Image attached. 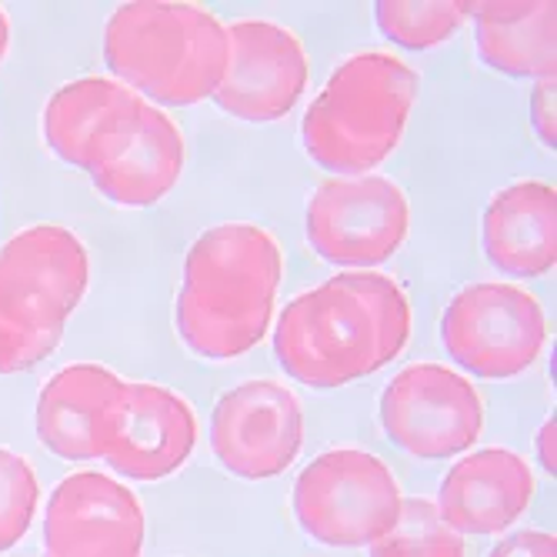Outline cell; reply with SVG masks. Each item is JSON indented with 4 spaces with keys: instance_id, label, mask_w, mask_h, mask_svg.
Wrapping results in <instances>:
<instances>
[{
    "instance_id": "20",
    "label": "cell",
    "mask_w": 557,
    "mask_h": 557,
    "mask_svg": "<svg viewBox=\"0 0 557 557\" xmlns=\"http://www.w3.org/2000/svg\"><path fill=\"white\" fill-rule=\"evenodd\" d=\"M471 17V0H381L374 21L381 34L408 50H431L450 40Z\"/></svg>"
},
{
    "instance_id": "26",
    "label": "cell",
    "mask_w": 557,
    "mask_h": 557,
    "mask_svg": "<svg viewBox=\"0 0 557 557\" xmlns=\"http://www.w3.org/2000/svg\"><path fill=\"white\" fill-rule=\"evenodd\" d=\"M537 458H541V468L547 474L557 471V465H554V418H547L537 431Z\"/></svg>"
},
{
    "instance_id": "17",
    "label": "cell",
    "mask_w": 557,
    "mask_h": 557,
    "mask_svg": "<svg viewBox=\"0 0 557 557\" xmlns=\"http://www.w3.org/2000/svg\"><path fill=\"white\" fill-rule=\"evenodd\" d=\"M487 261L511 277H544L557 264V190L518 181L491 197L481 221Z\"/></svg>"
},
{
    "instance_id": "21",
    "label": "cell",
    "mask_w": 557,
    "mask_h": 557,
    "mask_svg": "<svg viewBox=\"0 0 557 557\" xmlns=\"http://www.w3.org/2000/svg\"><path fill=\"white\" fill-rule=\"evenodd\" d=\"M371 557H465V537L444 524L434 500L404 497L394 528L371 544Z\"/></svg>"
},
{
    "instance_id": "4",
    "label": "cell",
    "mask_w": 557,
    "mask_h": 557,
    "mask_svg": "<svg viewBox=\"0 0 557 557\" xmlns=\"http://www.w3.org/2000/svg\"><path fill=\"white\" fill-rule=\"evenodd\" d=\"M104 64L147 104L190 108L214 97L227 67V27L177 0L121 4L104 27Z\"/></svg>"
},
{
    "instance_id": "5",
    "label": "cell",
    "mask_w": 557,
    "mask_h": 557,
    "mask_svg": "<svg viewBox=\"0 0 557 557\" xmlns=\"http://www.w3.org/2000/svg\"><path fill=\"white\" fill-rule=\"evenodd\" d=\"M400 500L394 471L358 447L318 454L294 481V518L324 547H371L394 528Z\"/></svg>"
},
{
    "instance_id": "7",
    "label": "cell",
    "mask_w": 557,
    "mask_h": 557,
    "mask_svg": "<svg viewBox=\"0 0 557 557\" xmlns=\"http://www.w3.org/2000/svg\"><path fill=\"white\" fill-rule=\"evenodd\" d=\"M411 231L408 194L391 177H327L308 205L314 255L337 268H374L397 255Z\"/></svg>"
},
{
    "instance_id": "18",
    "label": "cell",
    "mask_w": 557,
    "mask_h": 557,
    "mask_svg": "<svg viewBox=\"0 0 557 557\" xmlns=\"http://www.w3.org/2000/svg\"><path fill=\"white\" fill-rule=\"evenodd\" d=\"M124 377L100 364H71L37 397V437L64 461H100V434Z\"/></svg>"
},
{
    "instance_id": "25",
    "label": "cell",
    "mask_w": 557,
    "mask_h": 557,
    "mask_svg": "<svg viewBox=\"0 0 557 557\" xmlns=\"http://www.w3.org/2000/svg\"><path fill=\"white\" fill-rule=\"evenodd\" d=\"M487 557H557V537L547 531H518L497 541Z\"/></svg>"
},
{
    "instance_id": "2",
    "label": "cell",
    "mask_w": 557,
    "mask_h": 557,
    "mask_svg": "<svg viewBox=\"0 0 557 557\" xmlns=\"http://www.w3.org/2000/svg\"><path fill=\"white\" fill-rule=\"evenodd\" d=\"M284 250L258 224H218L200 234L174 300L181 341L205 361H234L255 350L274 318Z\"/></svg>"
},
{
    "instance_id": "15",
    "label": "cell",
    "mask_w": 557,
    "mask_h": 557,
    "mask_svg": "<svg viewBox=\"0 0 557 557\" xmlns=\"http://www.w3.org/2000/svg\"><path fill=\"white\" fill-rule=\"evenodd\" d=\"M187 161V144L171 114L144 104L90 171L94 187L121 208H150L164 200Z\"/></svg>"
},
{
    "instance_id": "14",
    "label": "cell",
    "mask_w": 557,
    "mask_h": 557,
    "mask_svg": "<svg viewBox=\"0 0 557 557\" xmlns=\"http://www.w3.org/2000/svg\"><path fill=\"white\" fill-rule=\"evenodd\" d=\"M534 500V474L521 454L484 447L454 465L437 491V515L461 537L508 531Z\"/></svg>"
},
{
    "instance_id": "6",
    "label": "cell",
    "mask_w": 557,
    "mask_h": 557,
    "mask_svg": "<svg viewBox=\"0 0 557 557\" xmlns=\"http://www.w3.org/2000/svg\"><path fill=\"white\" fill-rule=\"evenodd\" d=\"M547 318L534 294L515 284H471L450 297L441 318L447 358L484 381L524 374L544 350Z\"/></svg>"
},
{
    "instance_id": "23",
    "label": "cell",
    "mask_w": 557,
    "mask_h": 557,
    "mask_svg": "<svg viewBox=\"0 0 557 557\" xmlns=\"http://www.w3.org/2000/svg\"><path fill=\"white\" fill-rule=\"evenodd\" d=\"M64 334L40 331L24 321H14L11 314L0 311V374H21L37 368L44 358L58 350Z\"/></svg>"
},
{
    "instance_id": "9",
    "label": "cell",
    "mask_w": 557,
    "mask_h": 557,
    "mask_svg": "<svg viewBox=\"0 0 557 557\" xmlns=\"http://www.w3.org/2000/svg\"><path fill=\"white\" fill-rule=\"evenodd\" d=\"M90 284L84 240L61 224H34L0 247V311L64 334Z\"/></svg>"
},
{
    "instance_id": "24",
    "label": "cell",
    "mask_w": 557,
    "mask_h": 557,
    "mask_svg": "<svg viewBox=\"0 0 557 557\" xmlns=\"http://www.w3.org/2000/svg\"><path fill=\"white\" fill-rule=\"evenodd\" d=\"M554 94H557V84L554 77H541L534 84V94H531V124L541 137L544 147H557V121H554Z\"/></svg>"
},
{
    "instance_id": "12",
    "label": "cell",
    "mask_w": 557,
    "mask_h": 557,
    "mask_svg": "<svg viewBox=\"0 0 557 557\" xmlns=\"http://www.w3.org/2000/svg\"><path fill=\"white\" fill-rule=\"evenodd\" d=\"M197 444V418L171 387L127 381L100 434V461L127 481H164L187 465Z\"/></svg>"
},
{
    "instance_id": "16",
    "label": "cell",
    "mask_w": 557,
    "mask_h": 557,
    "mask_svg": "<svg viewBox=\"0 0 557 557\" xmlns=\"http://www.w3.org/2000/svg\"><path fill=\"white\" fill-rule=\"evenodd\" d=\"M144 104V97L114 77H77L50 94L44 140L64 164L90 174Z\"/></svg>"
},
{
    "instance_id": "8",
    "label": "cell",
    "mask_w": 557,
    "mask_h": 557,
    "mask_svg": "<svg viewBox=\"0 0 557 557\" xmlns=\"http://www.w3.org/2000/svg\"><path fill=\"white\" fill-rule=\"evenodd\" d=\"M381 428L411 458L447 461L471 450L484 431L478 387L444 364H411L381 394Z\"/></svg>"
},
{
    "instance_id": "13",
    "label": "cell",
    "mask_w": 557,
    "mask_h": 557,
    "mask_svg": "<svg viewBox=\"0 0 557 557\" xmlns=\"http://www.w3.org/2000/svg\"><path fill=\"white\" fill-rule=\"evenodd\" d=\"M144 508L121 481L77 471L50 491L44 511V557H140Z\"/></svg>"
},
{
    "instance_id": "27",
    "label": "cell",
    "mask_w": 557,
    "mask_h": 557,
    "mask_svg": "<svg viewBox=\"0 0 557 557\" xmlns=\"http://www.w3.org/2000/svg\"><path fill=\"white\" fill-rule=\"evenodd\" d=\"M8 47H11V21H8L4 8H0V64L8 58Z\"/></svg>"
},
{
    "instance_id": "11",
    "label": "cell",
    "mask_w": 557,
    "mask_h": 557,
    "mask_svg": "<svg viewBox=\"0 0 557 557\" xmlns=\"http://www.w3.org/2000/svg\"><path fill=\"white\" fill-rule=\"evenodd\" d=\"M311 81V58L300 37L274 21L227 27V67L214 90L218 108L237 121L271 124L287 117Z\"/></svg>"
},
{
    "instance_id": "22",
    "label": "cell",
    "mask_w": 557,
    "mask_h": 557,
    "mask_svg": "<svg viewBox=\"0 0 557 557\" xmlns=\"http://www.w3.org/2000/svg\"><path fill=\"white\" fill-rule=\"evenodd\" d=\"M40 484L27 458L0 447V554L11 550L34 524Z\"/></svg>"
},
{
    "instance_id": "1",
    "label": "cell",
    "mask_w": 557,
    "mask_h": 557,
    "mask_svg": "<svg viewBox=\"0 0 557 557\" xmlns=\"http://www.w3.org/2000/svg\"><path fill=\"white\" fill-rule=\"evenodd\" d=\"M411 327V300L394 277L334 274L287 304L274 327V354L290 381L321 391L344 387L400 358Z\"/></svg>"
},
{
    "instance_id": "19",
    "label": "cell",
    "mask_w": 557,
    "mask_h": 557,
    "mask_svg": "<svg viewBox=\"0 0 557 557\" xmlns=\"http://www.w3.org/2000/svg\"><path fill=\"white\" fill-rule=\"evenodd\" d=\"M478 58L508 77H554L557 4L554 0H481L471 4Z\"/></svg>"
},
{
    "instance_id": "3",
    "label": "cell",
    "mask_w": 557,
    "mask_h": 557,
    "mask_svg": "<svg viewBox=\"0 0 557 557\" xmlns=\"http://www.w3.org/2000/svg\"><path fill=\"white\" fill-rule=\"evenodd\" d=\"M421 74L387 50H364L334 67L300 124L308 158L334 177L381 168L408 131Z\"/></svg>"
},
{
    "instance_id": "10",
    "label": "cell",
    "mask_w": 557,
    "mask_h": 557,
    "mask_svg": "<svg viewBox=\"0 0 557 557\" xmlns=\"http://www.w3.org/2000/svg\"><path fill=\"white\" fill-rule=\"evenodd\" d=\"M304 447V411L281 381H244L221 394L211 414V450L244 481L284 474Z\"/></svg>"
}]
</instances>
